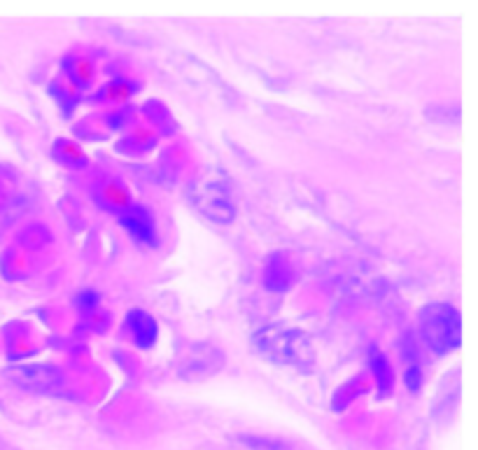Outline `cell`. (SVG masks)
<instances>
[{
    "label": "cell",
    "instance_id": "6da1fadb",
    "mask_svg": "<svg viewBox=\"0 0 478 450\" xmlns=\"http://www.w3.org/2000/svg\"><path fill=\"white\" fill-rule=\"evenodd\" d=\"M252 343L261 355L275 364L310 369L313 366V341L299 329L283 325H264L252 336Z\"/></svg>",
    "mask_w": 478,
    "mask_h": 450
},
{
    "label": "cell",
    "instance_id": "7a4b0ae2",
    "mask_svg": "<svg viewBox=\"0 0 478 450\" xmlns=\"http://www.w3.org/2000/svg\"><path fill=\"white\" fill-rule=\"evenodd\" d=\"M189 201L203 217L217 224H229L236 217L234 189H231L227 173L217 168H203L191 178Z\"/></svg>",
    "mask_w": 478,
    "mask_h": 450
},
{
    "label": "cell",
    "instance_id": "3957f363",
    "mask_svg": "<svg viewBox=\"0 0 478 450\" xmlns=\"http://www.w3.org/2000/svg\"><path fill=\"white\" fill-rule=\"evenodd\" d=\"M420 339L429 352L443 357L462 345V315L453 303L432 301L418 313Z\"/></svg>",
    "mask_w": 478,
    "mask_h": 450
},
{
    "label": "cell",
    "instance_id": "277c9868",
    "mask_svg": "<svg viewBox=\"0 0 478 450\" xmlns=\"http://www.w3.org/2000/svg\"><path fill=\"white\" fill-rule=\"evenodd\" d=\"M7 378L12 385L30 392H54L63 385V373L52 361H26L7 369Z\"/></svg>",
    "mask_w": 478,
    "mask_h": 450
},
{
    "label": "cell",
    "instance_id": "5b68a950",
    "mask_svg": "<svg viewBox=\"0 0 478 450\" xmlns=\"http://www.w3.org/2000/svg\"><path fill=\"white\" fill-rule=\"evenodd\" d=\"M224 364V352L210 343H191L178 357V373L182 378H205L220 371Z\"/></svg>",
    "mask_w": 478,
    "mask_h": 450
},
{
    "label": "cell",
    "instance_id": "8992f818",
    "mask_svg": "<svg viewBox=\"0 0 478 450\" xmlns=\"http://www.w3.org/2000/svg\"><path fill=\"white\" fill-rule=\"evenodd\" d=\"M119 224L129 231V234L140 240L142 245L157 247L159 245V234H157V224L154 215L142 206H131L124 213H119Z\"/></svg>",
    "mask_w": 478,
    "mask_h": 450
},
{
    "label": "cell",
    "instance_id": "52a82bcc",
    "mask_svg": "<svg viewBox=\"0 0 478 450\" xmlns=\"http://www.w3.org/2000/svg\"><path fill=\"white\" fill-rule=\"evenodd\" d=\"M124 329H126V334L131 336V341L135 343V348H140V350L154 348V343L159 341L157 320L142 308L129 310V315L124 320Z\"/></svg>",
    "mask_w": 478,
    "mask_h": 450
},
{
    "label": "cell",
    "instance_id": "ba28073f",
    "mask_svg": "<svg viewBox=\"0 0 478 450\" xmlns=\"http://www.w3.org/2000/svg\"><path fill=\"white\" fill-rule=\"evenodd\" d=\"M402 361H404V385L411 395H418L422 390V361L418 343L413 339V334H404L402 339Z\"/></svg>",
    "mask_w": 478,
    "mask_h": 450
},
{
    "label": "cell",
    "instance_id": "9c48e42d",
    "mask_svg": "<svg viewBox=\"0 0 478 450\" xmlns=\"http://www.w3.org/2000/svg\"><path fill=\"white\" fill-rule=\"evenodd\" d=\"M294 280V266L283 252H273L264 264V285L271 292H287Z\"/></svg>",
    "mask_w": 478,
    "mask_h": 450
},
{
    "label": "cell",
    "instance_id": "30bf717a",
    "mask_svg": "<svg viewBox=\"0 0 478 450\" xmlns=\"http://www.w3.org/2000/svg\"><path fill=\"white\" fill-rule=\"evenodd\" d=\"M366 359H369V369H371L373 383H376V388H378V395L380 397L392 395V390H394V371H392V364H389L387 355L378 348L376 343H371L369 352H366Z\"/></svg>",
    "mask_w": 478,
    "mask_h": 450
},
{
    "label": "cell",
    "instance_id": "8fae6325",
    "mask_svg": "<svg viewBox=\"0 0 478 450\" xmlns=\"http://www.w3.org/2000/svg\"><path fill=\"white\" fill-rule=\"evenodd\" d=\"M157 131H152L149 126H138L135 124L131 131L124 133V138L117 142V150L124 152V154L129 157H142L147 154V152L154 150L157 145Z\"/></svg>",
    "mask_w": 478,
    "mask_h": 450
},
{
    "label": "cell",
    "instance_id": "7c38bea8",
    "mask_svg": "<svg viewBox=\"0 0 478 450\" xmlns=\"http://www.w3.org/2000/svg\"><path fill=\"white\" fill-rule=\"evenodd\" d=\"M96 194H98L101 203H106L108 208H115V210L124 213L126 208H131V191L126 184H122L115 178H103L98 182V189H96Z\"/></svg>",
    "mask_w": 478,
    "mask_h": 450
},
{
    "label": "cell",
    "instance_id": "4fadbf2b",
    "mask_svg": "<svg viewBox=\"0 0 478 450\" xmlns=\"http://www.w3.org/2000/svg\"><path fill=\"white\" fill-rule=\"evenodd\" d=\"M63 75H66V79H70L75 86L84 89V86H89L93 82L96 66H93V61L89 59V56L77 54V56H70V59L66 61V66H63Z\"/></svg>",
    "mask_w": 478,
    "mask_h": 450
},
{
    "label": "cell",
    "instance_id": "5bb4252c",
    "mask_svg": "<svg viewBox=\"0 0 478 450\" xmlns=\"http://www.w3.org/2000/svg\"><path fill=\"white\" fill-rule=\"evenodd\" d=\"M135 94V84L131 79H113V82H108L106 86H101L98 91L93 94V101L96 103H115V106H124V103L131 101V96Z\"/></svg>",
    "mask_w": 478,
    "mask_h": 450
},
{
    "label": "cell",
    "instance_id": "9a60e30c",
    "mask_svg": "<svg viewBox=\"0 0 478 450\" xmlns=\"http://www.w3.org/2000/svg\"><path fill=\"white\" fill-rule=\"evenodd\" d=\"M366 390H369V385H366V376H353V378L346 381L336 392H334V397H331L334 411H346L353 401H357L362 395H366Z\"/></svg>",
    "mask_w": 478,
    "mask_h": 450
},
{
    "label": "cell",
    "instance_id": "2e32d148",
    "mask_svg": "<svg viewBox=\"0 0 478 450\" xmlns=\"http://www.w3.org/2000/svg\"><path fill=\"white\" fill-rule=\"evenodd\" d=\"M54 157L70 168H82L89 164V157L84 154V150L79 147L75 140H68V138H59L54 142Z\"/></svg>",
    "mask_w": 478,
    "mask_h": 450
},
{
    "label": "cell",
    "instance_id": "e0dca14e",
    "mask_svg": "<svg viewBox=\"0 0 478 450\" xmlns=\"http://www.w3.org/2000/svg\"><path fill=\"white\" fill-rule=\"evenodd\" d=\"M50 229L42 227V224H33V227L23 229L19 236V243L26 247V250H42V247L50 243Z\"/></svg>",
    "mask_w": 478,
    "mask_h": 450
},
{
    "label": "cell",
    "instance_id": "ac0fdd59",
    "mask_svg": "<svg viewBox=\"0 0 478 450\" xmlns=\"http://www.w3.org/2000/svg\"><path fill=\"white\" fill-rule=\"evenodd\" d=\"M106 124L108 128H113V131H131L135 126V110L122 108V110L110 112V115H106Z\"/></svg>",
    "mask_w": 478,
    "mask_h": 450
},
{
    "label": "cell",
    "instance_id": "d6986e66",
    "mask_svg": "<svg viewBox=\"0 0 478 450\" xmlns=\"http://www.w3.org/2000/svg\"><path fill=\"white\" fill-rule=\"evenodd\" d=\"M75 306H77V310L91 315V313H96L101 306V294L96 292V289H82V292L75 294Z\"/></svg>",
    "mask_w": 478,
    "mask_h": 450
}]
</instances>
